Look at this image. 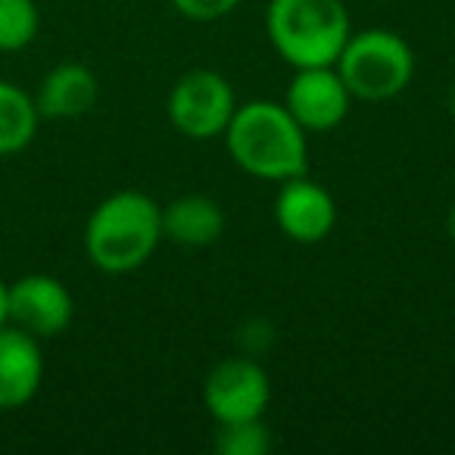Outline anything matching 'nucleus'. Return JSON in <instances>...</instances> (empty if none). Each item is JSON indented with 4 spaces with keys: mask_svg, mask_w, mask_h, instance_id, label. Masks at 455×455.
<instances>
[{
    "mask_svg": "<svg viewBox=\"0 0 455 455\" xmlns=\"http://www.w3.org/2000/svg\"><path fill=\"white\" fill-rule=\"evenodd\" d=\"M221 138L231 159L262 181L281 184L309 169V134L278 100L237 103Z\"/></svg>",
    "mask_w": 455,
    "mask_h": 455,
    "instance_id": "obj_1",
    "label": "nucleus"
},
{
    "mask_svg": "<svg viewBox=\"0 0 455 455\" xmlns=\"http://www.w3.org/2000/svg\"><path fill=\"white\" fill-rule=\"evenodd\" d=\"M163 241V206L140 190H119L97 203L84 225V253L107 275H125L150 262Z\"/></svg>",
    "mask_w": 455,
    "mask_h": 455,
    "instance_id": "obj_2",
    "label": "nucleus"
},
{
    "mask_svg": "<svg viewBox=\"0 0 455 455\" xmlns=\"http://www.w3.org/2000/svg\"><path fill=\"white\" fill-rule=\"evenodd\" d=\"M272 47L293 69L334 66L353 35L343 0H272L266 13Z\"/></svg>",
    "mask_w": 455,
    "mask_h": 455,
    "instance_id": "obj_3",
    "label": "nucleus"
},
{
    "mask_svg": "<svg viewBox=\"0 0 455 455\" xmlns=\"http://www.w3.org/2000/svg\"><path fill=\"white\" fill-rule=\"evenodd\" d=\"M334 66L353 100L365 103L393 100L415 78V53L409 41L390 28H365L349 35Z\"/></svg>",
    "mask_w": 455,
    "mask_h": 455,
    "instance_id": "obj_4",
    "label": "nucleus"
},
{
    "mask_svg": "<svg viewBox=\"0 0 455 455\" xmlns=\"http://www.w3.org/2000/svg\"><path fill=\"white\" fill-rule=\"evenodd\" d=\"M237 109L235 88L212 69H190L169 94V119L190 140H215L225 134Z\"/></svg>",
    "mask_w": 455,
    "mask_h": 455,
    "instance_id": "obj_5",
    "label": "nucleus"
},
{
    "mask_svg": "<svg viewBox=\"0 0 455 455\" xmlns=\"http://www.w3.org/2000/svg\"><path fill=\"white\" fill-rule=\"evenodd\" d=\"M272 399L268 374L253 355L221 359L203 380V403L215 424H235L262 418Z\"/></svg>",
    "mask_w": 455,
    "mask_h": 455,
    "instance_id": "obj_6",
    "label": "nucleus"
},
{
    "mask_svg": "<svg viewBox=\"0 0 455 455\" xmlns=\"http://www.w3.org/2000/svg\"><path fill=\"white\" fill-rule=\"evenodd\" d=\"M76 303L66 284L53 275H26L7 284V322L38 340L60 337L72 324Z\"/></svg>",
    "mask_w": 455,
    "mask_h": 455,
    "instance_id": "obj_7",
    "label": "nucleus"
},
{
    "mask_svg": "<svg viewBox=\"0 0 455 455\" xmlns=\"http://www.w3.org/2000/svg\"><path fill=\"white\" fill-rule=\"evenodd\" d=\"M349 94L347 82L340 78L337 66H309L297 69L291 88H287L284 107L293 119L299 122L306 134L315 132H334L349 113Z\"/></svg>",
    "mask_w": 455,
    "mask_h": 455,
    "instance_id": "obj_8",
    "label": "nucleus"
},
{
    "mask_svg": "<svg viewBox=\"0 0 455 455\" xmlns=\"http://www.w3.org/2000/svg\"><path fill=\"white\" fill-rule=\"evenodd\" d=\"M275 221L293 243H322L337 225V203L328 188L306 175L281 181L275 196Z\"/></svg>",
    "mask_w": 455,
    "mask_h": 455,
    "instance_id": "obj_9",
    "label": "nucleus"
},
{
    "mask_svg": "<svg viewBox=\"0 0 455 455\" xmlns=\"http://www.w3.org/2000/svg\"><path fill=\"white\" fill-rule=\"evenodd\" d=\"M44 380L38 337L16 324H0V411H16L35 399Z\"/></svg>",
    "mask_w": 455,
    "mask_h": 455,
    "instance_id": "obj_10",
    "label": "nucleus"
},
{
    "mask_svg": "<svg viewBox=\"0 0 455 455\" xmlns=\"http://www.w3.org/2000/svg\"><path fill=\"white\" fill-rule=\"evenodd\" d=\"M100 94L97 76L82 63H60L41 78V88L35 94L41 119H78L91 113Z\"/></svg>",
    "mask_w": 455,
    "mask_h": 455,
    "instance_id": "obj_11",
    "label": "nucleus"
},
{
    "mask_svg": "<svg viewBox=\"0 0 455 455\" xmlns=\"http://www.w3.org/2000/svg\"><path fill=\"white\" fill-rule=\"evenodd\" d=\"M225 231V212L206 194H184L163 206V241L178 247H209Z\"/></svg>",
    "mask_w": 455,
    "mask_h": 455,
    "instance_id": "obj_12",
    "label": "nucleus"
},
{
    "mask_svg": "<svg viewBox=\"0 0 455 455\" xmlns=\"http://www.w3.org/2000/svg\"><path fill=\"white\" fill-rule=\"evenodd\" d=\"M41 113L35 97L26 94L20 84L0 82V156L22 153L38 134Z\"/></svg>",
    "mask_w": 455,
    "mask_h": 455,
    "instance_id": "obj_13",
    "label": "nucleus"
},
{
    "mask_svg": "<svg viewBox=\"0 0 455 455\" xmlns=\"http://www.w3.org/2000/svg\"><path fill=\"white\" fill-rule=\"evenodd\" d=\"M41 16L35 0H0V53H16L38 35Z\"/></svg>",
    "mask_w": 455,
    "mask_h": 455,
    "instance_id": "obj_14",
    "label": "nucleus"
},
{
    "mask_svg": "<svg viewBox=\"0 0 455 455\" xmlns=\"http://www.w3.org/2000/svg\"><path fill=\"white\" fill-rule=\"evenodd\" d=\"M215 449H219L221 455H268V449H272V434H268L262 418L219 424Z\"/></svg>",
    "mask_w": 455,
    "mask_h": 455,
    "instance_id": "obj_15",
    "label": "nucleus"
},
{
    "mask_svg": "<svg viewBox=\"0 0 455 455\" xmlns=\"http://www.w3.org/2000/svg\"><path fill=\"white\" fill-rule=\"evenodd\" d=\"M243 0H172V7L194 22H215L221 16L235 13Z\"/></svg>",
    "mask_w": 455,
    "mask_h": 455,
    "instance_id": "obj_16",
    "label": "nucleus"
},
{
    "mask_svg": "<svg viewBox=\"0 0 455 455\" xmlns=\"http://www.w3.org/2000/svg\"><path fill=\"white\" fill-rule=\"evenodd\" d=\"M0 324H7V284L0 278Z\"/></svg>",
    "mask_w": 455,
    "mask_h": 455,
    "instance_id": "obj_17",
    "label": "nucleus"
},
{
    "mask_svg": "<svg viewBox=\"0 0 455 455\" xmlns=\"http://www.w3.org/2000/svg\"><path fill=\"white\" fill-rule=\"evenodd\" d=\"M446 231H449V241L455 243V203H452V209H449V219H446Z\"/></svg>",
    "mask_w": 455,
    "mask_h": 455,
    "instance_id": "obj_18",
    "label": "nucleus"
},
{
    "mask_svg": "<svg viewBox=\"0 0 455 455\" xmlns=\"http://www.w3.org/2000/svg\"><path fill=\"white\" fill-rule=\"evenodd\" d=\"M449 113H452V119H455V88H452V97H449Z\"/></svg>",
    "mask_w": 455,
    "mask_h": 455,
    "instance_id": "obj_19",
    "label": "nucleus"
}]
</instances>
